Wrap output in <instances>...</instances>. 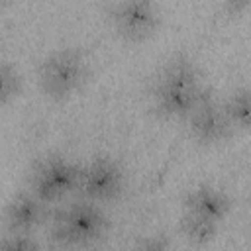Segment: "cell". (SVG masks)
<instances>
[{"label": "cell", "mask_w": 251, "mask_h": 251, "mask_svg": "<svg viewBox=\"0 0 251 251\" xmlns=\"http://www.w3.org/2000/svg\"><path fill=\"white\" fill-rule=\"evenodd\" d=\"M147 94L157 116L186 120L202 102L214 96V90L204 84L202 71L192 57L175 53L149 78Z\"/></svg>", "instance_id": "1"}, {"label": "cell", "mask_w": 251, "mask_h": 251, "mask_svg": "<svg viewBox=\"0 0 251 251\" xmlns=\"http://www.w3.org/2000/svg\"><path fill=\"white\" fill-rule=\"evenodd\" d=\"M88 78V61L76 47L49 51L37 67V84L51 100H65L78 92Z\"/></svg>", "instance_id": "2"}, {"label": "cell", "mask_w": 251, "mask_h": 251, "mask_svg": "<svg viewBox=\"0 0 251 251\" xmlns=\"http://www.w3.org/2000/svg\"><path fill=\"white\" fill-rule=\"evenodd\" d=\"M108 229L104 210L92 200H76L51 218V239L59 245H82L98 239Z\"/></svg>", "instance_id": "3"}, {"label": "cell", "mask_w": 251, "mask_h": 251, "mask_svg": "<svg viewBox=\"0 0 251 251\" xmlns=\"http://www.w3.org/2000/svg\"><path fill=\"white\" fill-rule=\"evenodd\" d=\"M80 167L67 157L43 159L31 176V190L41 202H57L78 188Z\"/></svg>", "instance_id": "4"}, {"label": "cell", "mask_w": 251, "mask_h": 251, "mask_svg": "<svg viewBox=\"0 0 251 251\" xmlns=\"http://www.w3.org/2000/svg\"><path fill=\"white\" fill-rule=\"evenodd\" d=\"M108 18L127 41H143L159 25V8L149 0H122L108 4Z\"/></svg>", "instance_id": "5"}, {"label": "cell", "mask_w": 251, "mask_h": 251, "mask_svg": "<svg viewBox=\"0 0 251 251\" xmlns=\"http://www.w3.org/2000/svg\"><path fill=\"white\" fill-rule=\"evenodd\" d=\"M78 190L92 202L116 200L124 190V171L112 157H94L80 167Z\"/></svg>", "instance_id": "6"}, {"label": "cell", "mask_w": 251, "mask_h": 251, "mask_svg": "<svg viewBox=\"0 0 251 251\" xmlns=\"http://www.w3.org/2000/svg\"><path fill=\"white\" fill-rule=\"evenodd\" d=\"M186 126H188L190 135L198 143H204V145L226 141L235 131V127L231 126L222 102H218L216 96H212L206 102H202L186 118Z\"/></svg>", "instance_id": "7"}, {"label": "cell", "mask_w": 251, "mask_h": 251, "mask_svg": "<svg viewBox=\"0 0 251 251\" xmlns=\"http://www.w3.org/2000/svg\"><path fill=\"white\" fill-rule=\"evenodd\" d=\"M182 208L184 212H192L220 224L231 210V198L220 186L202 182L186 190L182 196Z\"/></svg>", "instance_id": "8"}, {"label": "cell", "mask_w": 251, "mask_h": 251, "mask_svg": "<svg viewBox=\"0 0 251 251\" xmlns=\"http://www.w3.org/2000/svg\"><path fill=\"white\" fill-rule=\"evenodd\" d=\"M43 202L35 194L20 192L6 206V226L10 233H29L43 222Z\"/></svg>", "instance_id": "9"}, {"label": "cell", "mask_w": 251, "mask_h": 251, "mask_svg": "<svg viewBox=\"0 0 251 251\" xmlns=\"http://www.w3.org/2000/svg\"><path fill=\"white\" fill-rule=\"evenodd\" d=\"M231 126L235 129L251 127V86L233 88L222 102Z\"/></svg>", "instance_id": "10"}, {"label": "cell", "mask_w": 251, "mask_h": 251, "mask_svg": "<svg viewBox=\"0 0 251 251\" xmlns=\"http://www.w3.org/2000/svg\"><path fill=\"white\" fill-rule=\"evenodd\" d=\"M178 229L194 245H206L218 235V222L206 220L192 212H184L178 220Z\"/></svg>", "instance_id": "11"}, {"label": "cell", "mask_w": 251, "mask_h": 251, "mask_svg": "<svg viewBox=\"0 0 251 251\" xmlns=\"http://www.w3.org/2000/svg\"><path fill=\"white\" fill-rule=\"evenodd\" d=\"M24 88V76L18 71L16 65H12V61H2L0 65V102L6 106L8 102H12L14 98H18L22 94Z\"/></svg>", "instance_id": "12"}, {"label": "cell", "mask_w": 251, "mask_h": 251, "mask_svg": "<svg viewBox=\"0 0 251 251\" xmlns=\"http://www.w3.org/2000/svg\"><path fill=\"white\" fill-rule=\"evenodd\" d=\"M0 251H39V245L29 233H10L2 239Z\"/></svg>", "instance_id": "13"}, {"label": "cell", "mask_w": 251, "mask_h": 251, "mask_svg": "<svg viewBox=\"0 0 251 251\" xmlns=\"http://www.w3.org/2000/svg\"><path fill=\"white\" fill-rule=\"evenodd\" d=\"M135 251H171V247L165 235H147L137 243Z\"/></svg>", "instance_id": "14"}, {"label": "cell", "mask_w": 251, "mask_h": 251, "mask_svg": "<svg viewBox=\"0 0 251 251\" xmlns=\"http://www.w3.org/2000/svg\"><path fill=\"white\" fill-rule=\"evenodd\" d=\"M245 6H247V2H243V0H239V2H227V4H224V8H229V10H233V12H237V10L245 8Z\"/></svg>", "instance_id": "15"}]
</instances>
